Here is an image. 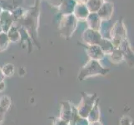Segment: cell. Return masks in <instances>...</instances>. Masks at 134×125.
<instances>
[{"label":"cell","mask_w":134,"mask_h":125,"mask_svg":"<svg viewBox=\"0 0 134 125\" xmlns=\"http://www.w3.org/2000/svg\"><path fill=\"white\" fill-rule=\"evenodd\" d=\"M77 23V19L72 13H71V14L61 15L58 29L59 35L65 39H69L76 31Z\"/></svg>","instance_id":"7a4b0ae2"},{"label":"cell","mask_w":134,"mask_h":125,"mask_svg":"<svg viewBox=\"0 0 134 125\" xmlns=\"http://www.w3.org/2000/svg\"><path fill=\"white\" fill-rule=\"evenodd\" d=\"M90 13L88 8H87L86 3H77L73 10L72 14L75 16L77 21H85L87 17Z\"/></svg>","instance_id":"30bf717a"},{"label":"cell","mask_w":134,"mask_h":125,"mask_svg":"<svg viewBox=\"0 0 134 125\" xmlns=\"http://www.w3.org/2000/svg\"><path fill=\"white\" fill-rule=\"evenodd\" d=\"M85 51L90 59L99 61L104 57V53L98 44L85 45Z\"/></svg>","instance_id":"9c48e42d"},{"label":"cell","mask_w":134,"mask_h":125,"mask_svg":"<svg viewBox=\"0 0 134 125\" xmlns=\"http://www.w3.org/2000/svg\"><path fill=\"white\" fill-rule=\"evenodd\" d=\"M39 9L38 6H34L26 10L25 14L19 20L14 22V24L18 27L24 29L30 38L34 42L35 44L40 48V44L38 43V24H39Z\"/></svg>","instance_id":"6da1fadb"},{"label":"cell","mask_w":134,"mask_h":125,"mask_svg":"<svg viewBox=\"0 0 134 125\" xmlns=\"http://www.w3.org/2000/svg\"><path fill=\"white\" fill-rule=\"evenodd\" d=\"M77 3L75 0H63L61 5L58 7V11L61 15L71 14L73 13L75 6Z\"/></svg>","instance_id":"7c38bea8"},{"label":"cell","mask_w":134,"mask_h":125,"mask_svg":"<svg viewBox=\"0 0 134 125\" xmlns=\"http://www.w3.org/2000/svg\"><path fill=\"white\" fill-rule=\"evenodd\" d=\"M4 75L3 74V73H2V70H1V68H0V82H2V81H3V79H4Z\"/></svg>","instance_id":"484cf974"},{"label":"cell","mask_w":134,"mask_h":125,"mask_svg":"<svg viewBox=\"0 0 134 125\" xmlns=\"http://www.w3.org/2000/svg\"><path fill=\"white\" fill-rule=\"evenodd\" d=\"M114 12V3L109 1H105L100 6L96 13L101 18L102 22L110 21Z\"/></svg>","instance_id":"8992f818"},{"label":"cell","mask_w":134,"mask_h":125,"mask_svg":"<svg viewBox=\"0 0 134 125\" xmlns=\"http://www.w3.org/2000/svg\"><path fill=\"white\" fill-rule=\"evenodd\" d=\"M63 2V0H48V3L50 6L54 8H58L61 3Z\"/></svg>","instance_id":"603a6c76"},{"label":"cell","mask_w":134,"mask_h":125,"mask_svg":"<svg viewBox=\"0 0 134 125\" xmlns=\"http://www.w3.org/2000/svg\"><path fill=\"white\" fill-rule=\"evenodd\" d=\"M85 21L87 22V28H89V29H93V30H98V31L100 30L102 20L96 12L90 13L88 16L87 17Z\"/></svg>","instance_id":"8fae6325"},{"label":"cell","mask_w":134,"mask_h":125,"mask_svg":"<svg viewBox=\"0 0 134 125\" xmlns=\"http://www.w3.org/2000/svg\"><path fill=\"white\" fill-rule=\"evenodd\" d=\"M25 12H26V9H24L21 6H18V7L15 8L13 10H12L11 13H12V15L13 17L14 22L19 20L21 18H23V16L25 14Z\"/></svg>","instance_id":"d6986e66"},{"label":"cell","mask_w":134,"mask_h":125,"mask_svg":"<svg viewBox=\"0 0 134 125\" xmlns=\"http://www.w3.org/2000/svg\"><path fill=\"white\" fill-rule=\"evenodd\" d=\"M105 0H87L86 5L90 13L97 12Z\"/></svg>","instance_id":"9a60e30c"},{"label":"cell","mask_w":134,"mask_h":125,"mask_svg":"<svg viewBox=\"0 0 134 125\" xmlns=\"http://www.w3.org/2000/svg\"><path fill=\"white\" fill-rule=\"evenodd\" d=\"M57 125H68V122L64 121V120H60V121L57 123Z\"/></svg>","instance_id":"d4e9b609"},{"label":"cell","mask_w":134,"mask_h":125,"mask_svg":"<svg viewBox=\"0 0 134 125\" xmlns=\"http://www.w3.org/2000/svg\"><path fill=\"white\" fill-rule=\"evenodd\" d=\"M87 116H88L89 121H91L92 123L98 122V118H99V112H98V108L95 107L93 108H92Z\"/></svg>","instance_id":"7402d4cb"},{"label":"cell","mask_w":134,"mask_h":125,"mask_svg":"<svg viewBox=\"0 0 134 125\" xmlns=\"http://www.w3.org/2000/svg\"><path fill=\"white\" fill-rule=\"evenodd\" d=\"M109 72L108 68H103L101 65L99 61L90 59L85 65L81 68L78 74V80L82 81L85 78L97 76V75H105Z\"/></svg>","instance_id":"3957f363"},{"label":"cell","mask_w":134,"mask_h":125,"mask_svg":"<svg viewBox=\"0 0 134 125\" xmlns=\"http://www.w3.org/2000/svg\"><path fill=\"white\" fill-rule=\"evenodd\" d=\"M9 44H10V41L8 39L7 33L5 32L0 33V52L5 51L8 48Z\"/></svg>","instance_id":"e0dca14e"},{"label":"cell","mask_w":134,"mask_h":125,"mask_svg":"<svg viewBox=\"0 0 134 125\" xmlns=\"http://www.w3.org/2000/svg\"><path fill=\"white\" fill-rule=\"evenodd\" d=\"M2 32H3L2 31V29H1V27H0V33H2Z\"/></svg>","instance_id":"4dcf8cb0"},{"label":"cell","mask_w":134,"mask_h":125,"mask_svg":"<svg viewBox=\"0 0 134 125\" xmlns=\"http://www.w3.org/2000/svg\"><path fill=\"white\" fill-rule=\"evenodd\" d=\"M75 1L79 3H87V0H75Z\"/></svg>","instance_id":"4316f807"},{"label":"cell","mask_w":134,"mask_h":125,"mask_svg":"<svg viewBox=\"0 0 134 125\" xmlns=\"http://www.w3.org/2000/svg\"><path fill=\"white\" fill-rule=\"evenodd\" d=\"M34 1H35L34 6H38V5H39V2H40V0H34Z\"/></svg>","instance_id":"83f0119b"},{"label":"cell","mask_w":134,"mask_h":125,"mask_svg":"<svg viewBox=\"0 0 134 125\" xmlns=\"http://www.w3.org/2000/svg\"><path fill=\"white\" fill-rule=\"evenodd\" d=\"M2 11H3V9H2L1 6H0V13H2Z\"/></svg>","instance_id":"f546056e"},{"label":"cell","mask_w":134,"mask_h":125,"mask_svg":"<svg viewBox=\"0 0 134 125\" xmlns=\"http://www.w3.org/2000/svg\"><path fill=\"white\" fill-rule=\"evenodd\" d=\"M14 24V19L10 11L3 10L0 13V27L3 32H7Z\"/></svg>","instance_id":"ba28073f"},{"label":"cell","mask_w":134,"mask_h":125,"mask_svg":"<svg viewBox=\"0 0 134 125\" xmlns=\"http://www.w3.org/2000/svg\"><path fill=\"white\" fill-rule=\"evenodd\" d=\"M98 45L100 47L102 51L103 52L104 55L105 54L110 55L112 53L113 50L114 49V45L113 44V42L111 41V39L108 38H104V37H103V38L101 39Z\"/></svg>","instance_id":"4fadbf2b"},{"label":"cell","mask_w":134,"mask_h":125,"mask_svg":"<svg viewBox=\"0 0 134 125\" xmlns=\"http://www.w3.org/2000/svg\"><path fill=\"white\" fill-rule=\"evenodd\" d=\"M7 34L8 37V39L10 41V43H19L20 39H21V35H20V31L18 27L13 24V25L8 29L7 32Z\"/></svg>","instance_id":"5bb4252c"},{"label":"cell","mask_w":134,"mask_h":125,"mask_svg":"<svg viewBox=\"0 0 134 125\" xmlns=\"http://www.w3.org/2000/svg\"><path fill=\"white\" fill-rule=\"evenodd\" d=\"M92 125H101L98 122H94V123H92Z\"/></svg>","instance_id":"f1b7e54d"},{"label":"cell","mask_w":134,"mask_h":125,"mask_svg":"<svg viewBox=\"0 0 134 125\" xmlns=\"http://www.w3.org/2000/svg\"><path fill=\"white\" fill-rule=\"evenodd\" d=\"M81 38L85 45H93L98 44L99 41L103 38V36H102L99 31L93 30L87 28L82 32Z\"/></svg>","instance_id":"5b68a950"},{"label":"cell","mask_w":134,"mask_h":125,"mask_svg":"<svg viewBox=\"0 0 134 125\" xmlns=\"http://www.w3.org/2000/svg\"><path fill=\"white\" fill-rule=\"evenodd\" d=\"M110 56H111V59H112V62L114 63H121L123 60V55L120 48H114L112 53L110 54Z\"/></svg>","instance_id":"2e32d148"},{"label":"cell","mask_w":134,"mask_h":125,"mask_svg":"<svg viewBox=\"0 0 134 125\" xmlns=\"http://www.w3.org/2000/svg\"><path fill=\"white\" fill-rule=\"evenodd\" d=\"M5 83H4V82L3 81H2V82H0V92H2V91H3L4 89H5Z\"/></svg>","instance_id":"cb8c5ba5"},{"label":"cell","mask_w":134,"mask_h":125,"mask_svg":"<svg viewBox=\"0 0 134 125\" xmlns=\"http://www.w3.org/2000/svg\"><path fill=\"white\" fill-rule=\"evenodd\" d=\"M127 29L123 18H120L112 26L109 33V39L113 42L114 48H119L122 40L127 38Z\"/></svg>","instance_id":"277c9868"},{"label":"cell","mask_w":134,"mask_h":125,"mask_svg":"<svg viewBox=\"0 0 134 125\" xmlns=\"http://www.w3.org/2000/svg\"><path fill=\"white\" fill-rule=\"evenodd\" d=\"M120 49L122 50V53L123 55V60L127 61V64L130 67L133 66V50L132 48V46L130 42L128 40V38H125L120 45Z\"/></svg>","instance_id":"52a82bcc"},{"label":"cell","mask_w":134,"mask_h":125,"mask_svg":"<svg viewBox=\"0 0 134 125\" xmlns=\"http://www.w3.org/2000/svg\"><path fill=\"white\" fill-rule=\"evenodd\" d=\"M1 70L4 77H11L14 73L15 67L12 63H6L3 66Z\"/></svg>","instance_id":"ac0fdd59"},{"label":"cell","mask_w":134,"mask_h":125,"mask_svg":"<svg viewBox=\"0 0 134 125\" xmlns=\"http://www.w3.org/2000/svg\"><path fill=\"white\" fill-rule=\"evenodd\" d=\"M10 105V99L8 97L3 96L0 99V114H3L6 112V110L8 108Z\"/></svg>","instance_id":"ffe728a7"},{"label":"cell","mask_w":134,"mask_h":125,"mask_svg":"<svg viewBox=\"0 0 134 125\" xmlns=\"http://www.w3.org/2000/svg\"><path fill=\"white\" fill-rule=\"evenodd\" d=\"M71 113H72V112H71L70 106L68 105V103H64L63 104V111H62V118H63V120L68 122L69 119H70V118H71V115H72Z\"/></svg>","instance_id":"44dd1931"}]
</instances>
